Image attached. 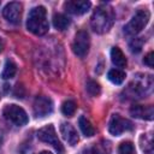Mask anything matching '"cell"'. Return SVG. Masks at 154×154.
<instances>
[{
  "label": "cell",
  "instance_id": "obj_3",
  "mask_svg": "<svg viewBox=\"0 0 154 154\" xmlns=\"http://www.w3.org/2000/svg\"><path fill=\"white\" fill-rule=\"evenodd\" d=\"M152 87H153L152 76L144 75V76H142V78H136L135 81H132L128 85V88L125 90V94L130 99H140L143 95L148 94L150 91Z\"/></svg>",
  "mask_w": 154,
  "mask_h": 154
},
{
  "label": "cell",
  "instance_id": "obj_7",
  "mask_svg": "<svg viewBox=\"0 0 154 154\" xmlns=\"http://www.w3.org/2000/svg\"><path fill=\"white\" fill-rule=\"evenodd\" d=\"M90 40L89 35L85 30H79L75 35V40L72 42V51L78 58H84L89 52Z\"/></svg>",
  "mask_w": 154,
  "mask_h": 154
},
{
  "label": "cell",
  "instance_id": "obj_24",
  "mask_svg": "<svg viewBox=\"0 0 154 154\" xmlns=\"http://www.w3.org/2000/svg\"><path fill=\"white\" fill-rule=\"evenodd\" d=\"M82 154H103V152L101 150V148L96 147V146H93V147H88L85 148Z\"/></svg>",
  "mask_w": 154,
  "mask_h": 154
},
{
  "label": "cell",
  "instance_id": "obj_2",
  "mask_svg": "<svg viewBox=\"0 0 154 154\" xmlns=\"http://www.w3.org/2000/svg\"><path fill=\"white\" fill-rule=\"evenodd\" d=\"M26 28L30 32L37 36H42L48 31L49 24L47 20V12L43 6H36L31 8L26 19Z\"/></svg>",
  "mask_w": 154,
  "mask_h": 154
},
{
  "label": "cell",
  "instance_id": "obj_19",
  "mask_svg": "<svg viewBox=\"0 0 154 154\" xmlns=\"http://www.w3.org/2000/svg\"><path fill=\"white\" fill-rule=\"evenodd\" d=\"M141 148L146 154H152L153 150V141H152V135L150 134H143L140 138Z\"/></svg>",
  "mask_w": 154,
  "mask_h": 154
},
{
  "label": "cell",
  "instance_id": "obj_5",
  "mask_svg": "<svg viewBox=\"0 0 154 154\" xmlns=\"http://www.w3.org/2000/svg\"><path fill=\"white\" fill-rule=\"evenodd\" d=\"M2 116L7 122H10L17 126H23L29 120L26 112L17 105H6L4 107Z\"/></svg>",
  "mask_w": 154,
  "mask_h": 154
},
{
  "label": "cell",
  "instance_id": "obj_25",
  "mask_svg": "<svg viewBox=\"0 0 154 154\" xmlns=\"http://www.w3.org/2000/svg\"><path fill=\"white\" fill-rule=\"evenodd\" d=\"M153 60H154V53L153 52H149L146 57H144V59H143V63L148 66V67H153L154 66V63H153Z\"/></svg>",
  "mask_w": 154,
  "mask_h": 154
},
{
  "label": "cell",
  "instance_id": "obj_1",
  "mask_svg": "<svg viewBox=\"0 0 154 154\" xmlns=\"http://www.w3.org/2000/svg\"><path fill=\"white\" fill-rule=\"evenodd\" d=\"M113 22H114V12L112 7L108 5H100L99 7H96V10L94 11L90 18L91 28L97 34L107 32L112 28Z\"/></svg>",
  "mask_w": 154,
  "mask_h": 154
},
{
  "label": "cell",
  "instance_id": "obj_10",
  "mask_svg": "<svg viewBox=\"0 0 154 154\" xmlns=\"http://www.w3.org/2000/svg\"><path fill=\"white\" fill-rule=\"evenodd\" d=\"M22 10H23V6L20 2H17V1H12V2H8L4 10H2V16L4 18L12 23V24H18L20 22V17H22Z\"/></svg>",
  "mask_w": 154,
  "mask_h": 154
},
{
  "label": "cell",
  "instance_id": "obj_8",
  "mask_svg": "<svg viewBox=\"0 0 154 154\" xmlns=\"http://www.w3.org/2000/svg\"><path fill=\"white\" fill-rule=\"evenodd\" d=\"M132 123L119 114H113L108 123V131L113 136H120L123 132L132 130Z\"/></svg>",
  "mask_w": 154,
  "mask_h": 154
},
{
  "label": "cell",
  "instance_id": "obj_12",
  "mask_svg": "<svg viewBox=\"0 0 154 154\" xmlns=\"http://www.w3.org/2000/svg\"><path fill=\"white\" fill-rule=\"evenodd\" d=\"M130 113L132 117L138 118V119H146V120H152L154 116V108L153 106H141V105H135L130 108Z\"/></svg>",
  "mask_w": 154,
  "mask_h": 154
},
{
  "label": "cell",
  "instance_id": "obj_15",
  "mask_svg": "<svg viewBox=\"0 0 154 154\" xmlns=\"http://www.w3.org/2000/svg\"><path fill=\"white\" fill-rule=\"evenodd\" d=\"M78 125H79V129L81 131L83 132V135L85 137H91L95 135V129L94 126L91 125V123L85 118V117H79L78 119Z\"/></svg>",
  "mask_w": 154,
  "mask_h": 154
},
{
  "label": "cell",
  "instance_id": "obj_23",
  "mask_svg": "<svg viewBox=\"0 0 154 154\" xmlns=\"http://www.w3.org/2000/svg\"><path fill=\"white\" fill-rule=\"evenodd\" d=\"M142 46H143V40L140 38V37H135V38L130 42V49H131V52H134V53H138V52L142 49Z\"/></svg>",
  "mask_w": 154,
  "mask_h": 154
},
{
  "label": "cell",
  "instance_id": "obj_28",
  "mask_svg": "<svg viewBox=\"0 0 154 154\" xmlns=\"http://www.w3.org/2000/svg\"><path fill=\"white\" fill-rule=\"evenodd\" d=\"M0 143H1V135H0Z\"/></svg>",
  "mask_w": 154,
  "mask_h": 154
},
{
  "label": "cell",
  "instance_id": "obj_11",
  "mask_svg": "<svg viewBox=\"0 0 154 154\" xmlns=\"http://www.w3.org/2000/svg\"><path fill=\"white\" fill-rule=\"evenodd\" d=\"M90 6L91 4L85 0H70L64 4V8L66 10V12L77 14V16L85 13L90 8Z\"/></svg>",
  "mask_w": 154,
  "mask_h": 154
},
{
  "label": "cell",
  "instance_id": "obj_20",
  "mask_svg": "<svg viewBox=\"0 0 154 154\" xmlns=\"http://www.w3.org/2000/svg\"><path fill=\"white\" fill-rule=\"evenodd\" d=\"M76 109H77V105H76V102L73 100H66L61 105V112L66 117H72L75 114Z\"/></svg>",
  "mask_w": 154,
  "mask_h": 154
},
{
  "label": "cell",
  "instance_id": "obj_14",
  "mask_svg": "<svg viewBox=\"0 0 154 154\" xmlns=\"http://www.w3.org/2000/svg\"><path fill=\"white\" fill-rule=\"evenodd\" d=\"M111 60L117 67L126 66V58L119 47H113L111 49Z\"/></svg>",
  "mask_w": 154,
  "mask_h": 154
},
{
  "label": "cell",
  "instance_id": "obj_18",
  "mask_svg": "<svg viewBox=\"0 0 154 154\" xmlns=\"http://www.w3.org/2000/svg\"><path fill=\"white\" fill-rule=\"evenodd\" d=\"M108 79L114 83V84H122L125 79V72L122 71V70H118V69H112L108 71V75H107Z\"/></svg>",
  "mask_w": 154,
  "mask_h": 154
},
{
  "label": "cell",
  "instance_id": "obj_9",
  "mask_svg": "<svg viewBox=\"0 0 154 154\" xmlns=\"http://www.w3.org/2000/svg\"><path fill=\"white\" fill-rule=\"evenodd\" d=\"M35 117L42 118L52 113L53 111V101L47 96H37L32 105Z\"/></svg>",
  "mask_w": 154,
  "mask_h": 154
},
{
  "label": "cell",
  "instance_id": "obj_17",
  "mask_svg": "<svg viewBox=\"0 0 154 154\" xmlns=\"http://www.w3.org/2000/svg\"><path fill=\"white\" fill-rule=\"evenodd\" d=\"M17 72V66L16 64L12 61V60H6L5 63V66H4V70L1 72V78L4 79H10L12 77H14Z\"/></svg>",
  "mask_w": 154,
  "mask_h": 154
},
{
  "label": "cell",
  "instance_id": "obj_22",
  "mask_svg": "<svg viewBox=\"0 0 154 154\" xmlns=\"http://www.w3.org/2000/svg\"><path fill=\"white\" fill-rule=\"evenodd\" d=\"M118 150H119V154H135V147L130 141H125L120 143Z\"/></svg>",
  "mask_w": 154,
  "mask_h": 154
},
{
  "label": "cell",
  "instance_id": "obj_27",
  "mask_svg": "<svg viewBox=\"0 0 154 154\" xmlns=\"http://www.w3.org/2000/svg\"><path fill=\"white\" fill-rule=\"evenodd\" d=\"M2 48H4V43H2V41H1V38H0V52L2 51Z\"/></svg>",
  "mask_w": 154,
  "mask_h": 154
},
{
  "label": "cell",
  "instance_id": "obj_26",
  "mask_svg": "<svg viewBox=\"0 0 154 154\" xmlns=\"http://www.w3.org/2000/svg\"><path fill=\"white\" fill-rule=\"evenodd\" d=\"M37 154H52V153H51V152H48V150H43V152L37 153Z\"/></svg>",
  "mask_w": 154,
  "mask_h": 154
},
{
  "label": "cell",
  "instance_id": "obj_6",
  "mask_svg": "<svg viewBox=\"0 0 154 154\" xmlns=\"http://www.w3.org/2000/svg\"><path fill=\"white\" fill-rule=\"evenodd\" d=\"M37 137H38L40 141L51 144L58 152V154H64V147L60 143V141H59V138L57 136L55 129H54V126L52 124H49V125L40 129L37 131Z\"/></svg>",
  "mask_w": 154,
  "mask_h": 154
},
{
  "label": "cell",
  "instance_id": "obj_4",
  "mask_svg": "<svg viewBox=\"0 0 154 154\" xmlns=\"http://www.w3.org/2000/svg\"><path fill=\"white\" fill-rule=\"evenodd\" d=\"M149 12L147 10H138L131 18V20L124 26V32L129 36L138 34L148 23Z\"/></svg>",
  "mask_w": 154,
  "mask_h": 154
},
{
  "label": "cell",
  "instance_id": "obj_13",
  "mask_svg": "<svg viewBox=\"0 0 154 154\" xmlns=\"http://www.w3.org/2000/svg\"><path fill=\"white\" fill-rule=\"evenodd\" d=\"M60 134L63 136V138L70 144V146H75L78 142V134L76 131V129L69 124V123H63L60 125Z\"/></svg>",
  "mask_w": 154,
  "mask_h": 154
},
{
  "label": "cell",
  "instance_id": "obj_16",
  "mask_svg": "<svg viewBox=\"0 0 154 154\" xmlns=\"http://www.w3.org/2000/svg\"><path fill=\"white\" fill-rule=\"evenodd\" d=\"M53 25L58 30H65L70 25V19L63 13H55L53 16Z\"/></svg>",
  "mask_w": 154,
  "mask_h": 154
},
{
  "label": "cell",
  "instance_id": "obj_21",
  "mask_svg": "<svg viewBox=\"0 0 154 154\" xmlns=\"http://www.w3.org/2000/svg\"><path fill=\"white\" fill-rule=\"evenodd\" d=\"M85 89L88 91V94L90 96H97L101 91V88H100V84L93 79H89L87 82V85H85Z\"/></svg>",
  "mask_w": 154,
  "mask_h": 154
}]
</instances>
